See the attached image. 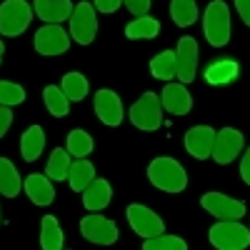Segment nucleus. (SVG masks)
<instances>
[{"label": "nucleus", "mask_w": 250, "mask_h": 250, "mask_svg": "<svg viewBox=\"0 0 250 250\" xmlns=\"http://www.w3.org/2000/svg\"><path fill=\"white\" fill-rule=\"evenodd\" d=\"M45 148V133L40 125H30V128L23 133V138H20V153H23V158L28 163L38 160V155L43 153Z\"/></svg>", "instance_id": "obj_21"}, {"label": "nucleus", "mask_w": 250, "mask_h": 250, "mask_svg": "<svg viewBox=\"0 0 250 250\" xmlns=\"http://www.w3.org/2000/svg\"><path fill=\"white\" fill-rule=\"evenodd\" d=\"M240 68L235 60H215L205 68V80L210 85H225V83H233L238 78Z\"/></svg>", "instance_id": "obj_20"}, {"label": "nucleus", "mask_w": 250, "mask_h": 250, "mask_svg": "<svg viewBox=\"0 0 250 250\" xmlns=\"http://www.w3.org/2000/svg\"><path fill=\"white\" fill-rule=\"evenodd\" d=\"M130 120L138 130H145V133H153L163 125V105H160V95L155 93H145L140 95L133 108H130Z\"/></svg>", "instance_id": "obj_4"}, {"label": "nucleus", "mask_w": 250, "mask_h": 250, "mask_svg": "<svg viewBox=\"0 0 250 250\" xmlns=\"http://www.w3.org/2000/svg\"><path fill=\"white\" fill-rule=\"evenodd\" d=\"M73 3L70 0H35L33 3V10L35 15L43 20V23H65V20H70L73 15Z\"/></svg>", "instance_id": "obj_16"}, {"label": "nucleus", "mask_w": 250, "mask_h": 250, "mask_svg": "<svg viewBox=\"0 0 250 250\" xmlns=\"http://www.w3.org/2000/svg\"><path fill=\"white\" fill-rule=\"evenodd\" d=\"M210 243L218 250H243L250 245V230L238 220H220L210 228Z\"/></svg>", "instance_id": "obj_5"}, {"label": "nucleus", "mask_w": 250, "mask_h": 250, "mask_svg": "<svg viewBox=\"0 0 250 250\" xmlns=\"http://www.w3.org/2000/svg\"><path fill=\"white\" fill-rule=\"evenodd\" d=\"M160 105L170 115H188L193 110V95L188 93L185 85H180V83H170V85H165L163 93H160Z\"/></svg>", "instance_id": "obj_14"}, {"label": "nucleus", "mask_w": 250, "mask_h": 250, "mask_svg": "<svg viewBox=\"0 0 250 250\" xmlns=\"http://www.w3.org/2000/svg\"><path fill=\"white\" fill-rule=\"evenodd\" d=\"M120 3H123V0H95V8L100 13H115L120 8Z\"/></svg>", "instance_id": "obj_35"}, {"label": "nucleus", "mask_w": 250, "mask_h": 250, "mask_svg": "<svg viewBox=\"0 0 250 250\" xmlns=\"http://www.w3.org/2000/svg\"><path fill=\"white\" fill-rule=\"evenodd\" d=\"M80 235L98 245H113L118 240V225L103 215H85L80 220Z\"/></svg>", "instance_id": "obj_10"}, {"label": "nucleus", "mask_w": 250, "mask_h": 250, "mask_svg": "<svg viewBox=\"0 0 250 250\" xmlns=\"http://www.w3.org/2000/svg\"><path fill=\"white\" fill-rule=\"evenodd\" d=\"M235 8H238V15L243 18V23L250 25V0H235Z\"/></svg>", "instance_id": "obj_36"}, {"label": "nucleus", "mask_w": 250, "mask_h": 250, "mask_svg": "<svg viewBox=\"0 0 250 250\" xmlns=\"http://www.w3.org/2000/svg\"><path fill=\"white\" fill-rule=\"evenodd\" d=\"M198 70V43L195 38L185 35L178 40V50H175V78L183 83H193Z\"/></svg>", "instance_id": "obj_11"}, {"label": "nucleus", "mask_w": 250, "mask_h": 250, "mask_svg": "<svg viewBox=\"0 0 250 250\" xmlns=\"http://www.w3.org/2000/svg\"><path fill=\"white\" fill-rule=\"evenodd\" d=\"M33 18H35L33 8L25 0H5L0 5V35L15 38L20 33H25Z\"/></svg>", "instance_id": "obj_3"}, {"label": "nucleus", "mask_w": 250, "mask_h": 250, "mask_svg": "<svg viewBox=\"0 0 250 250\" xmlns=\"http://www.w3.org/2000/svg\"><path fill=\"white\" fill-rule=\"evenodd\" d=\"M70 35L78 45H90L98 35V15L90 3H78L70 15Z\"/></svg>", "instance_id": "obj_6"}, {"label": "nucleus", "mask_w": 250, "mask_h": 250, "mask_svg": "<svg viewBox=\"0 0 250 250\" xmlns=\"http://www.w3.org/2000/svg\"><path fill=\"white\" fill-rule=\"evenodd\" d=\"M95 180V165L88 158H78L75 163H70V173H68V183L75 193H83L85 188Z\"/></svg>", "instance_id": "obj_19"}, {"label": "nucleus", "mask_w": 250, "mask_h": 250, "mask_svg": "<svg viewBox=\"0 0 250 250\" xmlns=\"http://www.w3.org/2000/svg\"><path fill=\"white\" fill-rule=\"evenodd\" d=\"M43 98H45V108L50 110V115H55V118H65V115L70 113V100H68L65 93H62V88H58V85H48V88L43 90Z\"/></svg>", "instance_id": "obj_25"}, {"label": "nucleus", "mask_w": 250, "mask_h": 250, "mask_svg": "<svg viewBox=\"0 0 250 250\" xmlns=\"http://www.w3.org/2000/svg\"><path fill=\"white\" fill-rule=\"evenodd\" d=\"M93 105H95V115L105 125H110V128H118L123 123V103L113 90H105V88L98 90Z\"/></svg>", "instance_id": "obj_15"}, {"label": "nucleus", "mask_w": 250, "mask_h": 250, "mask_svg": "<svg viewBox=\"0 0 250 250\" xmlns=\"http://www.w3.org/2000/svg\"><path fill=\"white\" fill-rule=\"evenodd\" d=\"M125 8H128L133 15H148L150 0H125Z\"/></svg>", "instance_id": "obj_33"}, {"label": "nucleus", "mask_w": 250, "mask_h": 250, "mask_svg": "<svg viewBox=\"0 0 250 250\" xmlns=\"http://www.w3.org/2000/svg\"><path fill=\"white\" fill-rule=\"evenodd\" d=\"M170 15H173L178 28H190L198 20L195 0H173V3H170Z\"/></svg>", "instance_id": "obj_26"}, {"label": "nucleus", "mask_w": 250, "mask_h": 250, "mask_svg": "<svg viewBox=\"0 0 250 250\" xmlns=\"http://www.w3.org/2000/svg\"><path fill=\"white\" fill-rule=\"evenodd\" d=\"M62 93L68 95L70 103H80L83 98L88 95V80L85 75H80V73H68L65 78H62Z\"/></svg>", "instance_id": "obj_29"}, {"label": "nucleus", "mask_w": 250, "mask_h": 250, "mask_svg": "<svg viewBox=\"0 0 250 250\" xmlns=\"http://www.w3.org/2000/svg\"><path fill=\"white\" fill-rule=\"evenodd\" d=\"M128 223H130V228H133V230H135L143 240L165 233V225H163L160 215H155L150 208H145V205H140V203L128 205Z\"/></svg>", "instance_id": "obj_7"}, {"label": "nucleus", "mask_w": 250, "mask_h": 250, "mask_svg": "<svg viewBox=\"0 0 250 250\" xmlns=\"http://www.w3.org/2000/svg\"><path fill=\"white\" fill-rule=\"evenodd\" d=\"M158 33H160V23L155 18H150V15H138L133 23L125 28V38H130V40H140V38L150 40Z\"/></svg>", "instance_id": "obj_23"}, {"label": "nucleus", "mask_w": 250, "mask_h": 250, "mask_svg": "<svg viewBox=\"0 0 250 250\" xmlns=\"http://www.w3.org/2000/svg\"><path fill=\"white\" fill-rule=\"evenodd\" d=\"M40 245H43V250L62 248V230H60V223L53 215H45L43 223H40Z\"/></svg>", "instance_id": "obj_24"}, {"label": "nucleus", "mask_w": 250, "mask_h": 250, "mask_svg": "<svg viewBox=\"0 0 250 250\" xmlns=\"http://www.w3.org/2000/svg\"><path fill=\"white\" fill-rule=\"evenodd\" d=\"M113 198V188L108 180H103V178H95L85 190H83V203H85L88 210H103Z\"/></svg>", "instance_id": "obj_18"}, {"label": "nucleus", "mask_w": 250, "mask_h": 250, "mask_svg": "<svg viewBox=\"0 0 250 250\" xmlns=\"http://www.w3.org/2000/svg\"><path fill=\"white\" fill-rule=\"evenodd\" d=\"M240 178L250 185V148L245 150V155H243V163H240Z\"/></svg>", "instance_id": "obj_37"}, {"label": "nucleus", "mask_w": 250, "mask_h": 250, "mask_svg": "<svg viewBox=\"0 0 250 250\" xmlns=\"http://www.w3.org/2000/svg\"><path fill=\"white\" fill-rule=\"evenodd\" d=\"M70 48V35L58 23H45L35 33V50L40 55H60Z\"/></svg>", "instance_id": "obj_9"}, {"label": "nucleus", "mask_w": 250, "mask_h": 250, "mask_svg": "<svg viewBox=\"0 0 250 250\" xmlns=\"http://www.w3.org/2000/svg\"><path fill=\"white\" fill-rule=\"evenodd\" d=\"M143 248L145 250H185V240H180L178 235H155V238H148L143 240Z\"/></svg>", "instance_id": "obj_31"}, {"label": "nucleus", "mask_w": 250, "mask_h": 250, "mask_svg": "<svg viewBox=\"0 0 250 250\" xmlns=\"http://www.w3.org/2000/svg\"><path fill=\"white\" fill-rule=\"evenodd\" d=\"M200 205L218 220H240L245 215V203L223 193H205L200 198Z\"/></svg>", "instance_id": "obj_8"}, {"label": "nucleus", "mask_w": 250, "mask_h": 250, "mask_svg": "<svg viewBox=\"0 0 250 250\" xmlns=\"http://www.w3.org/2000/svg\"><path fill=\"white\" fill-rule=\"evenodd\" d=\"M150 73L158 80H170L175 78V53L173 50H163L150 60Z\"/></svg>", "instance_id": "obj_28"}, {"label": "nucleus", "mask_w": 250, "mask_h": 250, "mask_svg": "<svg viewBox=\"0 0 250 250\" xmlns=\"http://www.w3.org/2000/svg\"><path fill=\"white\" fill-rule=\"evenodd\" d=\"M13 125V113L8 105H0V138L8 133V128Z\"/></svg>", "instance_id": "obj_34"}, {"label": "nucleus", "mask_w": 250, "mask_h": 250, "mask_svg": "<svg viewBox=\"0 0 250 250\" xmlns=\"http://www.w3.org/2000/svg\"><path fill=\"white\" fill-rule=\"evenodd\" d=\"M25 193L35 205H50L55 200L53 183L48 180V175H40V173H33L25 178Z\"/></svg>", "instance_id": "obj_17"}, {"label": "nucleus", "mask_w": 250, "mask_h": 250, "mask_svg": "<svg viewBox=\"0 0 250 250\" xmlns=\"http://www.w3.org/2000/svg\"><path fill=\"white\" fill-rule=\"evenodd\" d=\"M0 62H3V40H0Z\"/></svg>", "instance_id": "obj_38"}, {"label": "nucleus", "mask_w": 250, "mask_h": 250, "mask_svg": "<svg viewBox=\"0 0 250 250\" xmlns=\"http://www.w3.org/2000/svg\"><path fill=\"white\" fill-rule=\"evenodd\" d=\"M70 158H73V155H70L68 150L55 148L53 155H50V160H48V168H45L48 178H53V180H65L68 173H70V163H73Z\"/></svg>", "instance_id": "obj_27"}, {"label": "nucleus", "mask_w": 250, "mask_h": 250, "mask_svg": "<svg viewBox=\"0 0 250 250\" xmlns=\"http://www.w3.org/2000/svg\"><path fill=\"white\" fill-rule=\"evenodd\" d=\"M25 100V90L10 80H0V105H20Z\"/></svg>", "instance_id": "obj_32"}, {"label": "nucleus", "mask_w": 250, "mask_h": 250, "mask_svg": "<svg viewBox=\"0 0 250 250\" xmlns=\"http://www.w3.org/2000/svg\"><path fill=\"white\" fill-rule=\"evenodd\" d=\"M148 178L163 193H183L188 185V173L175 158H155L148 165Z\"/></svg>", "instance_id": "obj_1"}, {"label": "nucleus", "mask_w": 250, "mask_h": 250, "mask_svg": "<svg viewBox=\"0 0 250 250\" xmlns=\"http://www.w3.org/2000/svg\"><path fill=\"white\" fill-rule=\"evenodd\" d=\"M213 145H215V130L208 128V125H195L185 133V150L198 160L210 158Z\"/></svg>", "instance_id": "obj_13"}, {"label": "nucleus", "mask_w": 250, "mask_h": 250, "mask_svg": "<svg viewBox=\"0 0 250 250\" xmlns=\"http://www.w3.org/2000/svg\"><path fill=\"white\" fill-rule=\"evenodd\" d=\"M203 33L213 48H223L230 40V10L223 0H213L203 15Z\"/></svg>", "instance_id": "obj_2"}, {"label": "nucleus", "mask_w": 250, "mask_h": 250, "mask_svg": "<svg viewBox=\"0 0 250 250\" xmlns=\"http://www.w3.org/2000/svg\"><path fill=\"white\" fill-rule=\"evenodd\" d=\"M65 150L75 158H85L93 153V138L85 133V130H73L68 135V145H65Z\"/></svg>", "instance_id": "obj_30"}, {"label": "nucleus", "mask_w": 250, "mask_h": 250, "mask_svg": "<svg viewBox=\"0 0 250 250\" xmlns=\"http://www.w3.org/2000/svg\"><path fill=\"white\" fill-rule=\"evenodd\" d=\"M243 150V135L235 128H223L220 133H215V145H213V158L215 163L225 165L233 163Z\"/></svg>", "instance_id": "obj_12"}, {"label": "nucleus", "mask_w": 250, "mask_h": 250, "mask_svg": "<svg viewBox=\"0 0 250 250\" xmlns=\"http://www.w3.org/2000/svg\"><path fill=\"white\" fill-rule=\"evenodd\" d=\"M20 188H23V183H20V175L15 170V165L8 158H0V195L15 198L20 193Z\"/></svg>", "instance_id": "obj_22"}]
</instances>
